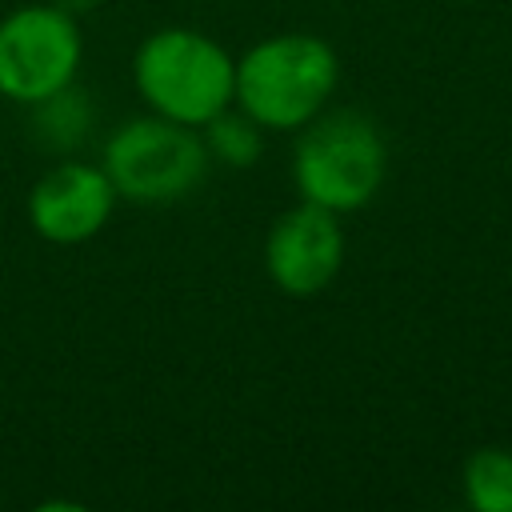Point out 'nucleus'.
I'll list each match as a JSON object with an SVG mask.
<instances>
[{
	"label": "nucleus",
	"mask_w": 512,
	"mask_h": 512,
	"mask_svg": "<svg viewBox=\"0 0 512 512\" xmlns=\"http://www.w3.org/2000/svg\"><path fill=\"white\" fill-rule=\"evenodd\" d=\"M340 84V56L316 32H272L236 56L232 104L264 132H296L328 108Z\"/></svg>",
	"instance_id": "1"
},
{
	"label": "nucleus",
	"mask_w": 512,
	"mask_h": 512,
	"mask_svg": "<svg viewBox=\"0 0 512 512\" xmlns=\"http://www.w3.org/2000/svg\"><path fill=\"white\" fill-rule=\"evenodd\" d=\"M132 88L148 112L188 128H204L232 104L236 56L200 28L168 24L136 44Z\"/></svg>",
	"instance_id": "2"
},
{
	"label": "nucleus",
	"mask_w": 512,
	"mask_h": 512,
	"mask_svg": "<svg viewBox=\"0 0 512 512\" xmlns=\"http://www.w3.org/2000/svg\"><path fill=\"white\" fill-rule=\"evenodd\" d=\"M388 176V144L376 120L360 108H324L292 144L296 196L336 216L360 212L376 200Z\"/></svg>",
	"instance_id": "3"
},
{
	"label": "nucleus",
	"mask_w": 512,
	"mask_h": 512,
	"mask_svg": "<svg viewBox=\"0 0 512 512\" xmlns=\"http://www.w3.org/2000/svg\"><path fill=\"white\" fill-rule=\"evenodd\" d=\"M208 148L200 128L164 120L156 112L132 116L104 140L100 168L128 204H176L192 196L208 176Z\"/></svg>",
	"instance_id": "4"
},
{
	"label": "nucleus",
	"mask_w": 512,
	"mask_h": 512,
	"mask_svg": "<svg viewBox=\"0 0 512 512\" xmlns=\"http://www.w3.org/2000/svg\"><path fill=\"white\" fill-rule=\"evenodd\" d=\"M84 60L80 20L56 4H24L0 12V96L12 104H40L76 84Z\"/></svg>",
	"instance_id": "5"
},
{
	"label": "nucleus",
	"mask_w": 512,
	"mask_h": 512,
	"mask_svg": "<svg viewBox=\"0 0 512 512\" xmlns=\"http://www.w3.org/2000/svg\"><path fill=\"white\" fill-rule=\"evenodd\" d=\"M344 268V228L340 216L320 204H292L280 212L264 236V272L272 288L292 300L320 296Z\"/></svg>",
	"instance_id": "6"
},
{
	"label": "nucleus",
	"mask_w": 512,
	"mask_h": 512,
	"mask_svg": "<svg viewBox=\"0 0 512 512\" xmlns=\"http://www.w3.org/2000/svg\"><path fill=\"white\" fill-rule=\"evenodd\" d=\"M120 196L100 164L60 160L28 188V224L48 244H84L104 232Z\"/></svg>",
	"instance_id": "7"
},
{
	"label": "nucleus",
	"mask_w": 512,
	"mask_h": 512,
	"mask_svg": "<svg viewBox=\"0 0 512 512\" xmlns=\"http://www.w3.org/2000/svg\"><path fill=\"white\" fill-rule=\"evenodd\" d=\"M28 112H32V132H36L40 148H52V152L76 148L92 128V104L76 84L60 88L56 96H48L40 104H28Z\"/></svg>",
	"instance_id": "8"
},
{
	"label": "nucleus",
	"mask_w": 512,
	"mask_h": 512,
	"mask_svg": "<svg viewBox=\"0 0 512 512\" xmlns=\"http://www.w3.org/2000/svg\"><path fill=\"white\" fill-rule=\"evenodd\" d=\"M460 488L476 512H512V448L484 444L464 460Z\"/></svg>",
	"instance_id": "9"
},
{
	"label": "nucleus",
	"mask_w": 512,
	"mask_h": 512,
	"mask_svg": "<svg viewBox=\"0 0 512 512\" xmlns=\"http://www.w3.org/2000/svg\"><path fill=\"white\" fill-rule=\"evenodd\" d=\"M204 148H208V160L212 164H224V168H252L260 156H264V128L240 112L236 104H228L224 112H216L204 128Z\"/></svg>",
	"instance_id": "10"
},
{
	"label": "nucleus",
	"mask_w": 512,
	"mask_h": 512,
	"mask_svg": "<svg viewBox=\"0 0 512 512\" xmlns=\"http://www.w3.org/2000/svg\"><path fill=\"white\" fill-rule=\"evenodd\" d=\"M48 4H56V8H64L68 16H76V20H80V16L96 12V8L104 4V0H48Z\"/></svg>",
	"instance_id": "11"
}]
</instances>
